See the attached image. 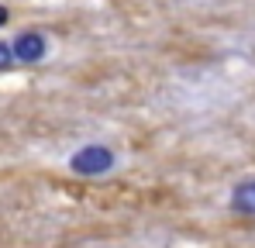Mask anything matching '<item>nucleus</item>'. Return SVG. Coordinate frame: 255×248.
Here are the masks:
<instances>
[{
	"mask_svg": "<svg viewBox=\"0 0 255 248\" xmlns=\"http://www.w3.org/2000/svg\"><path fill=\"white\" fill-rule=\"evenodd\" d=\"M14 62H17V59H14V48H10L7 41H0V73H3V69H10Z\"/></svg>",
	"mask_w": 255,
	"mask_h": 248,
	"instance_id": "nucleus-4",
	"label": "nucleus"
},
{
	"mask_svg": "<svg viewBox=\"0 0 255 248\" xmlns=\"http://www.w3.org/2000/svg\"><path fill=\"white\" fill-rule=\"evenodd\" d=\"M10 48H14V59L24 62V66H38V62L48 59V38H45V31H38V28L21 31L17 38L10 41Z\"/></svg>",
	"mask_w": 255,
	"mask_h": 248,
	"instance_id": "nucleus-2",
	"label": "nucleus"
},
{
	"mask_svg": "<svg viewBox=\"0 0 255 248\" xmlns=\"http://www.w3.org/2000/svg\"><path fill=\"white\" fill-rule=\"evenodd\" d=\"M7 21H10V10H7V7H3V3H0V28H3V24H7Z\"/></svg>",
	"mask_w": 255,
	"mask_h": 248,
	"instance_id": "nucleus-5",
	"label": "nucleus"
},
{
	"mask_svg": "<svg viewBox=\"0 0 255 248\" xmlns=\"http://www.w3.org/2000/svg\"><path fill=\"white\" fill-rule=\"evenodd\" d=\"M69 172L73 176H86V179H93V176H107L111 169H118V152L111 148V145H104V141H86L80 145L69 159Z\"/></svg>",
	"mask_w": 255,
	"mask_h": 248,
	"instance_id": "nucleus-1",
	"label": "nucleus"
},
{
	"mask_svg": "<svg viewBox=\"0 0 255 248\" xmlns=\"http://www.w3.org/2000/svg\"><path fill=\"white\" fill-rule=\"evenodd\" d=\"M228 207L242 217H255V176L249 179H238L228 193Z\"/></svg>",
	"mask_w": 255,
	"mask_h": 248,
	"instance_id": "nucleus-3",
	"label": "nucleus"
}]
</instances>
